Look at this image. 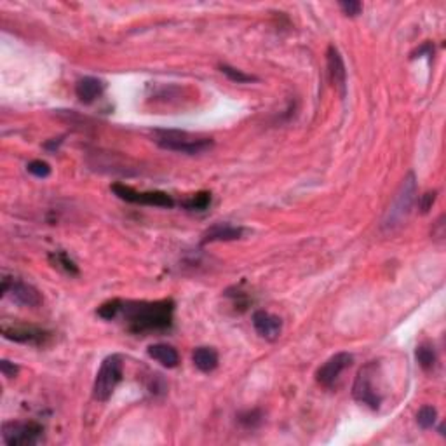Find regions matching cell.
I'll return each instance as SVG.
<instances>
[{
  "mask_svg": "<svg viewBox=\"0 0 446 446\" xmlns=\"http://www.w3.org/2000/svg\"><path fill=\"white\" fill-rule=\"evenodd\" d=\"M119 316H122L129 331L137 333V335L166 331L173 326L174 302L173 300L122 302Z\"/></svg>",
  "mask_w": 446,
  "mask_h": 446,
  "instance_id": "cell-1",
  "label": "cell"
},
{
  "mask_svg": "<svg viewBox=\"0 0 446 446\" xmlns=\"http://www.w3.org/2000/svg\"><path fill=\"white\" fill-rule=\"evenodd\" d=\"M154 141L164 150L187 155L202 154L215 145L213 138L197 137V134L178 131V129H157V131H154Z\"/></svg>",
  "mask_w": 446,
  "mask_h": 446,
  "instance_id": "cell-2",
  "label": "cell"
},
{
  "mask_svg": "<svg viewBox=\"0 0 446 446\" xmlns=\"http://www.w3.org/2000/svg\"><path fill=\"white\" fill-rule=\"evenodd\" d=\"M416 202V178L415 173L410 171L403 182H401L399 189H397L396 196H394L392 202H390L389 209H387L386 216L382 220V228L384 231H392V228L403 225V222H406V218L412 213L413 206Z\"/></svg>",
  "mask_w": 446,
  "mask_h": 446,
  "instance_id": "cell-3",
  "label": "cell"
},
{
  "mask_svg": "<svg viewBox=\"0 0 446 446\" xmlns=\"http://www.w3.org/2000/svg\"><path fill=\"white\" fill-rule=\"evenodd\" d=\"M124 377V360L121 354H112L105 357L95 378L93 397L99 403H106Z\"/></svg>",
  "mask_w": 446,
  "mask_h": 446,
  "instance_id": "cell-4",
  "label": "cell"
},
{
  "mask_svg": "<svg viewBox=\"0 0 446 446\" xmlns=\"http://www.w3.org/2000/svg\"><path fill=\"white\" fill-rule=\"evenodd\" d=\"M378 371H380V364L377 361H370L361 368L352 386V397L371 410H378L382 405V394L377 384Z\"/></svg>",
  "mask_w": 446,
  "mask_h": 446,
  "instance_id": "cell-5",
  "label": "cell"
},
{
  "mask_svg": "<svg viewBox=\"0 0 446 446\" xmlns=\"http://www.w3.org/2000/svg\"><path fill=\"white\" fill-rule=\"evenodd\" d=\"M44 438V425L38 422H5L2 425V441L8 446H34Z\"/></svg>",
  "mask_w": 446,
  "mask_h": 446,
  "instance_id": "cell-6",
  "label": "cell"
},
{
  "mask_svg": "<svg viewBox=\"0 0 446 446\" xmlns=\"http://www.w3.org/2000/svg\"><path fill=\"white\" fill-rule=\"evenodd\" d=\"M112 192L119 197V199L131 202V204H141V206H157V208H173L174 200L169 193L159 192H137L131 187L122 185V183H114L112 185Z\"/></svg>",
  "mask_w": 446,
  "mask_h": 446,
  "instance_id": "cell-7",
  "label": "cell"
},
{
  "mask_svg": "<svg viewBox=\"0 0 446 446\" xmlns=\"http://www.w3.org/2000/svg\"><path fill=\"white\" fill-rule=\"evenodd\" d=\"M2 295H9L16 303L23 307H38L42 303V296L37 287L8 276L2 279Z\"/></svg>",
  "mask_w": 446,
  "mask_h": 446,
  "instance_id": "cell-8",
  "label": "cell"
},
{
  "mask_svg": "<svg viewBox=\"0 0 446 446\" xmlns=\"http://www.w3.org/2000/svg\"><path fill=\"white\" fill-rule=\"evenodd\" d=\"M354 357L349 352H338V354L331 355L318 371H316V380H318L319 386L326 387V389H331L337 380L340 378V375L347 370L352 364Z\"/></svg>",
  "mask_w": 446,
  "mask_h": 446,
  "instance_id": "cell-9",
  "label": "cell"
},
{
  "mask_svg": "<svg viewBox=\"0 0 446 446\" xmlns=\"http://www.w3.org/2000/svg\"><path fill=\"white\" fill-rule=\"evenodd\" d=\"M2 335H4V338H8V340L30 345H44L47 344L51 338V333L46 331V329L25 325L2 326Z\"/></svg>",
  "mask_w": 446,
  "mask_h": 446,
  "instance_id": "cell-10",
  "label": "cell"
},
{
  "mask_svg": "<svg viewBox=\"0 0 446 446\" xmlns=\"http://www.w3.org/2000/svg\"><path fill=\"white\" fill-rule=\"evenodd\" d=\"M255 329L261 338L267 342H276L283 333V321L277 316L270 314L267 310H255L251 318Z\"/></svg>",
  "mask_w": 446,
  "mask_h": 446,
  "instance_id": "cell-11",
  "label": "cell"
},
{
  "mask_svg": "<svg viewBox=\"0 0 446 446\" xmlns=\"http://www.w3.org/2000/svg\"><path fill=\"white\" fill-rule=\"evenodd\" d=\"M326 63H328V75L331 84L338 89L340 96H345V89H347V70H345L344 58H342L340 51L335 46L328 47L326 53Z\"/></svg>",
  "mask_w": 446,
  "mask_h": 446,
  "instance_id": "cell-12",
  "label": "cell"
},
{
  "mask_svg": "<svg viewBox=\"0 0 446 446\" xmlns=\"http://www.w3.org/2000/svg\"><path fill=\"white\" fill-rule=\"evenodd\" d=\"M244 235V228L237 227V225H231V223H216L213 227H209L208 231L202 235V244L208 242H228V241H237Z\"/></svg>",
  "mask_w": 446,
  "mask_h": 446,
  "instance_id": "cell-13",
  "label": "cell"
},
{
  "mask_svg": "<svg viewBox=\"0 0 446 446\" xmlns=\"http://www.w3.org/2000/svg\"><path fill=\"white\" fill-rule=\"evenodd\" d=\"M103 91H105V84L96 77H84L75 86L77 98L82 103H93L103 95Z\"/></svg>",
  "mask_w": 446,
  "mask_h": 446,
  "instance_id": "cell-14",
  "label": "cell"
},
{
  "mask_svg": "<svg viewBox=\"0 0 446 446\" xmlns=\"http://www.w3.org/2000/svg\"><path fill=\"white\" fill-rule=\"evenodd\" d=\"M148 355L152 360L163 364L164 368H176L180 364V354L173 345L154 344L148 347Z\"/></svg>",
  "mask_w": 446,
  "mask_h": 446,
  "instance_id": "cell-15",
  "label": "cell"
},
{
  "mask_svg": "<svg viewBox=\"0 0 446 446\" xmlns=\"http://www.w3.org/2000/svg\"><path fill=\"white\" fill-rule=\"evenodd\" d=\"M192 361L196 368L202 373H211L218 368V352L213 347H197L192 354Z\"/></svg>",
  "mask_w": 446,
  "mask_h": 446,
  "instance_id": "cell-16",
  "label": "cell"
},
{
  "mask_svg": "<svg viewBox=\"0 0 446 446\" xmlns=\"http://www.w3.org/2000/svg\"><path fill=\"white\" fill-rule=\"evenodd\" d=\"M49 261L56 267V269L63 270L64 274H70V276H77L79 274V267H77L75 261L64 253V251H54V253L49 255Z\"/></svg>",
  "mask_w": 446,
  "mask_h": 446,
  "instance_id": "cell-17",
  "label": "cell"
},
{
  "mask_svg": "<svg viewBox=\"0 0 446 446\" xmlns=\"http://www.w3.org/2000/svg\"><path fill=\"white\" fill-rule=\"evenodd\" d=\"M415 357L419 361L420 366L425 371L432 370L436 366V361H438V355H436V351L432 345L429 344H420L415 351Z\"/></svg>",
  "mask_w": 446,
  "mask_h": 446,
  "instance_id": "cell-18",
  "label": "cell"
},
{
  "mask_svg": "<svg viewBox=\"0 0 446 446\" xmlns=\"http://www.w3.org/2000/svg\"><path fill=\"white\" fill-rule=\"evenodd\" d=\"M209 204H211V193L206 192V190L193 193L182 202L183 208L189 209V211H206Z\"/></svg>",
  "mask_w": 446,
  "mask_h": 446,
  "instance_id": "cell-19",
  "label": "cell"
},
{
  "mask_svg": "<svg viewBox=\"0 0 446 446\" xmlns=\"http://www.w3.org/2000/svg\"><path fill=\"white\" fill-rule=\"evenodd\" d=\"M239 423H241L244 429H257L260 427L261 422H263V413L260 410H248V412H242L237 415Z\"/></svg>",
  "mask_w": 446,
  "mask_h": 446,
  "instance_id": "cell-20",
  "label": "cell"
},
{
  "mask_svg": "<svg viewBox=\"0 0 446 446\" xmlns=\"http://www.w3.org/2000/svg\"><path fill=\"white\" fill-rule=\"evenodd\" d=\"M436 420H438V410L431 405H425L419 410L416 413V422L422 429H432L434 427Z\"/></svg>",
  "mask_w": 446,
  "mask_h": 446,
  "instance_id": "cell-21",
  "label": "cell"
},
{
  "mask_svg": "<svg viewBox=\"0 0 446 446\" xmlns=\"http://www.w3.org/2000/svg\"><path fill=\"white\" fill-rule=\"evenodd\" d=\"M220 70H222V73H225V75L235 84H248V82H257L258 80L255 75L244 73L242 70L234 69V67H231V64H220Z\"/></svg>",
  "mask_w": 446,
  "mask_h": 446,
  "instance_id": "cell-22",
  "label": "cell"
},
{
  "mask_svg": "<svg viewBox=\"0 0 446 446\" xmlns=\"http://www.w3.org/2000/svg\"><path fill=\"white\" fill-rule=\"evenodd\" d=\"M121 309H122V300L119 298L108 300V302L103 303L102 307H98L96 314H98L99 318L106 319V321H112V319H115L119 314H121Z\"/></svg>",
  "mask_w": 446,
  "mask_h": 446,
  "instance_id": "cell-23",
  "label": "cell"
},
{
  "mask_svg": "<svg viewBox=\"0 0 446 446\" xmlns=\"http://www.w3.org/2000/svg\"><path fill=\"white\" fill-rule=\"evenodd\" d=\"M28 173L34 174L35 178H47L51 174V166L46 163V161H32V163H28L27 166Z\"/></svg>",
  "mask_w": 446,
  "mask_h": 446,
  "instance_id": "cell-24",
  "label": "cell"
},
{
  "mask_svg": "<svg viewBox=\"0 0 446 446\" xmlns=\"http://www.w3.org/2000/svg\"><path fill=\"white\" fill-rule=\"evenodd\" d=\"M436 196H438V193H436L434 190H432V192H425L423 196H420L419 209H420V213H422V215H427V213L431 211L432 204L436 202Z\"/></svg>",
  "mask_w": 446,
  "mask_h": 446,
  "instance_id": "cell-25",
  "label": "cell"
},
{
  "mask_svg": "<svg viewBox=\"0 0 446 446\" xmlns=\"http://www.w3.org/2000/svg\"><path fill=\"white\" fill-rule=\"evenodd\" d=\"M340 9L347 16H352V18H354V16H357L361 11H363V4H361L360 0H342Z\"/></svg>",
  "mask_w": 446,
  "mask_h": 446,
  "instance_id": "cell-26",
  "label": "cell"
},
{
  "mask_svg": "<svg viewBox=\"0 0 446 446\" xmlns=\"http://www.w3.org/2000/svg\"><path fill=\"white\" fill-rule=\"evenodd\" d=\"M0 370H2V373H4V377H8V378H14L16 375L19 373L18 364L11 363V361H8V360H2V361H0Z\"/></svg>",
  "mask_w": 446,
  "mask_h": 446,
  "instance_id": "cell-27",
  "label": "cell"
}]
</instances>
